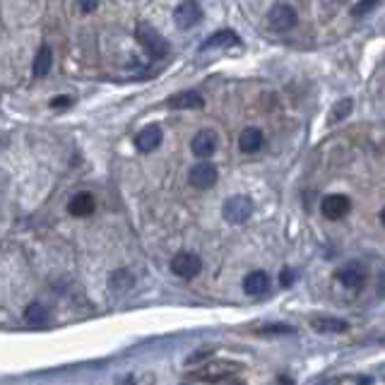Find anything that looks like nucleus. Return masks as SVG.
<instances>
[{
  "label": "nucleus",
  "mask_w": 385,
  "mask_h": 385,
  "mask_svg": "<svg viewBox=\"0 0 385 385\" xmlns=\"http://www.w3.org/2000/svg\"><path fill=\"white\" fill-rule=\"evenodd\" d=\"M376 5H378V0H359V3L351 8V15H354V17H364V15L371 13Z\"/></svg>",
  "instance_id": "412c9836"
},
{
  "label": "nucleus",
  "mask_w": 385,
  "mask_h": 385,
  "mask_svg": "<svg viewBox=\"0 0 385 385\" xmlns=\"http://www.w3.org/2000/svg\"><path fill=\"white\" fill-rule=\"evenodd\" d=\"M203 20V8H200L198 0H183V3L176 5L173 10V22H176L178 29H193L198 22Z\"/></svg>",
  "instance_id": "39448f33"
},
{
  "label": "nucleus",
  "mask_w": 385,
  "mask_h": 385,
  "mask_svg": "<svg viewBox=\"0 0 385 385\" xmlns=\"http://www.w3.org/2000/svg\"><path fill=\"white\" fill-rule=\"evenodd\" d=\"M24 323L31 325V328H41V325L48 323V308L43 303L34 301L24 308Z\"/></svg>",
  "instance_id": "dca6fc26"
},
{
  "label": "nucleus",
  "mask_w": 385,
  "mask_h": 385,
  "mask_svg": "<svg viewBox=\"0 0 385 385\" xmlns=\"http://www.w3.org/2000/svg\"><path fill=\"white\" fill-rule=\"evenodd\" d=\"M51 65H53L51 46H41L39 51H36L34 68H31V73H34V78H46V75L51 73Z\"/></svg>",
  "instance_id": "a211bd4d"
},
{
  "label": "nucleus",
  "mask_w": 385,
  "mask_h": 385,
  "mask_svg": "<svg viewBox=\"0 0 385 385\" xmlns=\"http://www.w3.org/2000/svg\"><path fill=\"white\" fill-rule=\"evenodd\" d=\"M135 284V277L130 270H116V273H111V277H108V289L116 291V294H126V291L133 289Z\"/></svg>",
  "instance_id": "2eb2a0df"
},
{
  "label": "nucleus",
  "mask_w": 385,
  "mask_h": 385,
  "mask_svg": "<svg viewBox=\"0 0 385 385\" xmlns=\"http://www.w3.org/2000/svg\"><path fill=\"white\" fill-rule=\"evenodd\" d=\"M260 147H263V133L258 128H246L238 135V150L243 154H256Z\"/></svg>",
  "instance_id": "4468645a"
},
{
  "label": "nucleus",
  "mask_w": 385,
  "mask_h": 385,
  "mask_svg": "<svg viewBox=\"0 0 385 385\" xmlns=\"http://www.w3.org/2000/svg\"><path fill=\"white\" fill-rule=\"evenodd\" d=\"M253 200L248 195H231L224 205H221V215L229 224H243L248 217L253 215Z\"/></svg>",
  "instance_id": "f03ea898"
},
{
  "label": "nucleus",
  "mask_w": 385,
  "mask_h": 385,
  "mask_svg": "<svg viewBox=\"0 0 385 385\" xmlns=\"http://www.w3.org/2000/svg\"><path fill=\"white\" fill-rule=\"evenodd\" d=\"M260 333H268V335H291V333H294V328H291V325H265V328H260Z\"/></svg>",
  "instance_id": "4be33fe9"
},
{
  "label": "nucleus",
  "mask_w": 385,
  "mask_h": 385,
  "mask_svg": "<svg viewBox=\"0 0 385 385\" xmlns=\"http://www.w3.org/2000/svg\"><path fill=\"white\" fill-rule=\"evenodd\" d=\"M203 106H205V99L198 92H181V94L169 99V108H203Z\"/></svg>",
  "instance_id": "f3484780"
},
{
  "label": "nucleus",
  "mask_w": 385,
  "mask_h": 385,
  "mask_svg": "<svg viewBox=\"0 0 385 385\" xmlns=\"http://www.w3.org/2000/svg\"><path fill=\"white\" fill-rule=\"evenodd\" d=\"M73 104V99L70 96H56V99H51V106L58 108V106H70Z\"/></svg>",
  "instance_id": "393cba45"
},
{
  "label": "nucleus",
  "mask_w": 385,
  "mask_h": 385,
  "mask_svg": "<svg viewBox=\"0 0 385 385\" xmlns=\"http://www.w3.org/2000/svg\"><path fill=\"white\" fill-rule=\"evenodd\" d=\"M161 145V128L159 126H145L135 138V147H138L143 154H150Z\"/></svg>",
  "instance_id": "9b49d317"
},
{
  "label": "nucleus",
  "mask_w": 385,
  "mask_h": 385,
  "mask_svg": "<svg viewBox=\"0 0 385 385\" xmlns=\"http://www.w3.org/2000/svg\"><path fill=\"white\" fill-rule=\"evenodd\" d=\"M294 282H296V273H294V270H291V268L282 270V273H279V284L282 286H291Z\"/></svg>",
  "instance_id": "5701e85b"
},
{
  "label": "nucleus",
  "mask_w": 385,
  "mask_h": 385,
  "mask_svg": "<svg viewBox=\"0 0 385 385\" xmlns=\"http://www.w3.org/2000/svg\"><path fill=\"white\" fill-rule=\"evenodd\" d=\"M349 210H351V203H349V198L342 193L325 195L323 203H321L323 217L325 219H333V221H337V219H342L344 215H349Z\"/></svg>",
  "instance_id": "0eeeda50"
},
{
  "label": "nucleus",
  "mask_w": 385,
  "mask_h": 385,
  "mask_svg": "<svg viewBox=\"0 0 385 385\" xmlns=\"http://www.w3.org/2000/svg\"><path fill=\"white\" fill-rule=\"evenodd\" d=\"M188 181H191V186L198 188V191H208V188H212L217 183V166L210 164V161H200V164H195L191 173H188Z\"/></svg>",
  "instance_id": "6e6552de"
},
{
  "label": "nucleus",
  "mask_w": 385,
  "mask_h": 385,
  "mask_svg": "<svg viewBox=\"0 0 385 385\" xmlns=\"http://www.w3.org/2000/svg\"><path fill=\"white\" fill-rule=\"evenodd\" d=\"M238 41V34L231 29H221L217 31V34L208 36V39L203 41V46H200V51H210V48H221V46H229V43H236Z\"/></svg>",
  "instance_id": "6ab92c4d"
},
{
  "label": "nucleus",
  "mask_w": 385,
  "mask_h": 385,
  "mask_svg": "<svg viewBox=\"0 0 385 385\" xmlns=\"http://www.w3.org/2000/svg\"><path fill=\"white\" fill-rule=\"evenodd\" d=\"M135 39L140 41V46L145 48V53H147L152 61H161V58H166L171 51L164 34H159L150 22H138V27H135Z\"/></svg>",
  "instance_id": "f257e3e1"
},
{
  "label": "nucleus",
  "mask_w": 385,
  "mask_h": 385,
  "mask_svg": "<svg viewBox=\"0 0 385 385\" xmlns=\"http://www.w3.org/2000/svg\"><path fill=\"white\" fill-rule=\"evenodd\" d=\"M94 208H96V200L89 191L75 193L68 203V212L73 217H89L92 212H94Z\"/></svg>",
  "instance_id": "9d476101"
},
{
  "label": "nucleus",
  "mask_w": 385,
  "mask_h": 385,
  "mask_svg": "<svg viewBox=\"0 0 385 385\" xmlns=\"http://www.w3.org/2000/svg\"><path fill=\"white\" fill-rule=\"evenodd\" d=\"M335 277H337L340 284L347 286V289H361L366 282V268L361 263H356V260H349V263L342 265V268L335 273Z\"/></svg>",
  "instance_id": "423d86ee"
},
{
  "label": "nucleus",
  "mask_w": 385,
  "mask_h": 385,
  "mask_svg": "<svg viewBox=\"0 0 385 385\" xmlns=\"http://www.w3.org/2000/svg\"><path fill=\"white\" fill-rule=\"evenodd\" d=\"M296 20L299 17H296V10L291 5L277 3L268 13V29L275 31V34H284V31H289L296 24Z\"/></svg>",
  "instance_id": "7ed1b4c3"
},
{
  "label": "nucleus",
  "mask_w": 385,
  "mask_h": 385,
  "mask_svg": "<svg viewBox=\"0 0 385 385\" xmlns=\"http://www.w3.org/2000/svg\"><path fill=\"white\" fill-rule=\"evenodd\" d=\"M351 108H354V101H351V99H340L337 104L330 108V123L344 121V118L351 113Z\"/></svg>",
  "instance_id": "aec40b11"
},
{
  "label": "nucleus",
  "mask_w": 385,
  "mask_h": 385,
  "mask_svg": "<svg viewBox=\"0 0 385 385\" xmlns=\"http://www.w3.org/2000/svg\"><path fill=\"white\" fill-rule=\"evenodd\" d=\"M99 3L101 0H78V8H80V13L89 15V13H94V10L99 8Z\"/></svg>",
  "instance_id": "b1692460"
},
{
  "label": "nucleus",
  "mask_w": 385,
  "mask_h": 385,
  "mask_svg": "<svg viewBox=\"0 0 385 385\" xmlns=\"http://www.w3.org/2000/svg\"><path fill=\"white\" fill-rule=\"evenodd\" d=\"M171 273L176 275V277L181 279H193L195 275H200V270H203V260L200 256H195L191 251H181L176 253V256L171 258Z\"/></svg>",
  "instance_id": "20e7f679"
},
{
  "label": "nucleus",
  "mask_w": 385,
  "mask_h": 385,
  "mask_svg": "<svg viewBox=\"0 0 385 385\" xmlns=\"http://www.w3.org/2000/svg\"><path fill=\"white\" fill-rule=\"evenodd\" d=\"M191 150L195 157H200V159H208V157L215 154L217 150V133L215 130H200V133H195L193 143H191Z\"/></svg>",
  "instance_id": "1a4fd4ad"
},
{
  "label": "nucleus",
  "mask_w": 385,
  "mask_h": 385,
  "mask_svg": "<svg viewBox=\"0 0 385 385\" xmlns=\"http://www.w3.org/2000/svg\"><path fill=\"white\" fill-rule=\"evenodd\" d=\"M268 289H270V277L263 270H253V273H248L246 279H243V291L251 296H260Z\"/></svg>",
  "instance_id": "f8f14e48"
},
{
  "label": "nucleus",
  "mask_w": 385,
  "mask_h": 385,
  "mask_svg": "<svg viewBox=\"0 0 385 385\" xmlns=\"http://www.w3.org/2000/svg\"><path fill=\"white\" fill-rule=\"evenodd\" d=\"M311 328L316 333H347L349 330V323L342 321V318H330V316H313L311 318Z\"/></svg>",
  "instance_id": "ddd939ff"
}]
</instances>
